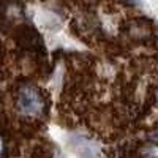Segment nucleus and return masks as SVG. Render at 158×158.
I'll return each instance as SVG.
<instances>
[{
	"instance_id": "1",
	"label": "nucleus",
	"mask_w": 158,
	"mask_h": 158,
	"mask_svg": "<svg viewBox=\"0 0 158 158\" xmlns=\"http://www.w3.org/2000/svg\"><path fill=\"white\" fill-rule=\"evenodd\" d=\"M21 106L24 111L27 112H32V111H36L40 108V101H38V97L33 90L27 89L25 92L21 94Z\"/></svg>"
}]
</instances>
